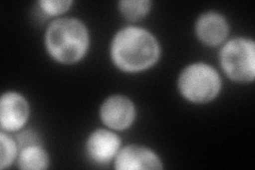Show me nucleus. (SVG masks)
<instances>
[{
    "label": "nucleus",
    "mask_w": 255,
    "mask_h": 170,
    "mask_svg": "<svg viewBox=\"0 0 255 170\" xmlns=\"http://www.w3.org/2000/svg\"><path fill=\"white\" fill-rule=\"evenodd\" d=\"M111 60L127 74L145 71L161 58V45L152 32L137 26L119 29L112 38Z\"/></svg>",
    "instance_id": "obj_1"
},
{
    "label": "nucleus",
    "mask_w": 255,
    "mask_h": 170,
    "mask_svg": "<svg viewBox=\"0 0 255 170\" xmlns=\"http://www.w3.org/2000/svg\"><path fill=\"white\" fill-rule=\"evenodd\" d=\"M50 58L64 65L81 61L90 49L91 35L85 23L74 17H60L48 25L44 36Z\"/></svg>",
    "instance_id": "obj_2"
},
{
    "label": "nucleus",
    "mask_w": 255,
    "mask_h": 170,
    "mask_svg": "<svg viewBox=\"0 0 255 170\" xmlns=\"http://www.w3.org/2000/svg\"><path fill=\"white\" fill-rule=\"evenodd\" d=\"M222 88V79L218 70L204 62L191 63L180 72L178 90L190 103L204 104L215 100Z\"/></svg>",
    "instance_id": "obj_3"
},
{
    "label": "nucleus",
    "mask_w": 255,
    "mask_h": 170,
    "mask_svg": "<svg viewBox=\"0 0 255 170\" xmlns=\"http://www.w3.org/2000/svg\"><path fill=\"white\" fill-rule=\"evenodd\" d=\"M225 75L237 83H251L255 79V43L253 38L237 36L226 40L219 52Z\"/></svg>",
    "instance_id": "obj_4"
},
{
    "label": "nucleus",
    "mask_w": 255,
    "mask_h": 170,
    "mask_svg": "<svg viewBox=\"0 0 255 170\" xmlns=\"http://www.w3.org/2000/svg\"><path fill=\"white\" fill-rule=\"evenodd\" d=\"M99 116L102 124L111 130L121 132L129 129L136 118V108L128 96L112 95L102 102Z\"/></svg>",
    "instance_id": "obj_5"
},
{
    "label": "nucleus",
    "mask_w": 255,
    "mask_h": 170,
    "mask_svg": "<svg viewBox=\"0 0 255 170\" xmlns=\"http://www.w3.org/2000/svg\"><path fill=\"white\" fill-rule=\"evenodd\" d=\"M122 147V139L116 131L109 128L96 129L87 136L85 142L87 158L99 166H107L114 162Z\"/></svg>",
    "instance_id": "obj_6"
},
{
    "label": "nucleus",
    "mask_w": 255,
    "mask_h": 170,
    "mask_svg": "<svg viewBox=\"0 0 255 170\" xmlns=\"http://www.w3.org/2000/svg\"><path fill=\"white\" fill-rule=\"evenodd\" d=\"M30 116V104L22 94L9 91L0 98V127L1 131L15 133L22 130Z\"/></svg>",
    "instance_id": "obj_7"
},
{
    "label": "nucleus",
    "mask_w": 255,
    "mask_h": 170,
    "mask_svg": "<svg viewBox=\"0 0 255 170\" xmlns=\"http://www.w3.org/2000/svg\"><path fill=\"white\" fill-rule=\"evenodd\" d=\"M113 163L117 170H159L164 168L162 159L154 150L137 144L122 147Z\"/></svg>",
    "instance_id": "obj_8"
},
{
    "label": "nucleus",
    "mask_w": 255,
    "mask_h": 170,
    "mask_svg": "<svg viewBox=\"0 0 255 170\" xmlns=\"http://www.w3.org/2000/svg\"><path fill=\"white\" fill-rule=\"evenodd\" d=\"M195 31L198 39L203 45L217 47L227 40L230 25L225 15L216 11H207L197 18Z\"/></svg>",
    "instance_id": "obj_9"
},
{
    "label": "nucleus",
    "mask_w": 255,
    "mask_h": 170,
    "mask_svg": "<svg viewBox=\"0 0 255 170\" xmlns=\"http://www.w3.org/2000/svg\"><path fill=\"white\" fill-rule=\"evenodd\" d=\"M17 166L22 170H45L50 166V158L43 145H32L19 150Z\"/></svg>",
    "instance_id": "obj_10"
},
{
    "label": "nucleus",
    "mask_w": 255,
    "mask_h": 170,
    "mask_svg": "<svg viewBox=\"0 0 255 170\" xmlns=\"http://www.w3.org/2000/svg\"><path fill=\"white\" fill-rule=\"evenodd\" d=\"M152 2L150 0H122L118 9L124 17L129 21H139L151 11Z\"/></svg>",
    "instance_id": "obj_11"
},
{
    "label": "nucleus",
    "mask_w": 255,
    "mask_h": 170,
    "mask_svg": "<svg viewBox=\"0 0 255 170\" xmlns=\"http://www.w3.org/2000/svg\"><path fill=\"white\" fill-rule=\"evenodd\" d=\"M19 153L16 140L4 131H0V169L10 167L17 161Z\"/></svg>",
    "instance_id": "obj_12"
},
{
    "label": "nucleus",
    "mask_w": 255,
    "mask_h": 170,
    "mask_svg": "<svg viewBox=\"0 0 255 170\" xmlns=\"http://www.w3.org/2000/svg\"><path fill=\"white\" fill-rule=\"evenodd\" d=\"M73 3V0H39L38 6L48 16H60L66 13Z\"/></svg>",
    "instance_id": "obj_13"
},
{
    "label": "nucleus",
    "mask_w": 255,
    "mask_h": 170,
    "mask_svg": "<svg viewBox=\"0 0 255 170\" xmlns=\"http://www.w3.org/2000/svg\"><path fill=\"white\" fill-rule=\"evenodd\" d=\"M16 143L18 145V149H22L28 146L32 145H43V141L41 136L37 134L36 131L32 129H27V130H20L19 133L15 137Z\"/></svg>",
    "instance_id": "obj_14"
}]
</instances>
